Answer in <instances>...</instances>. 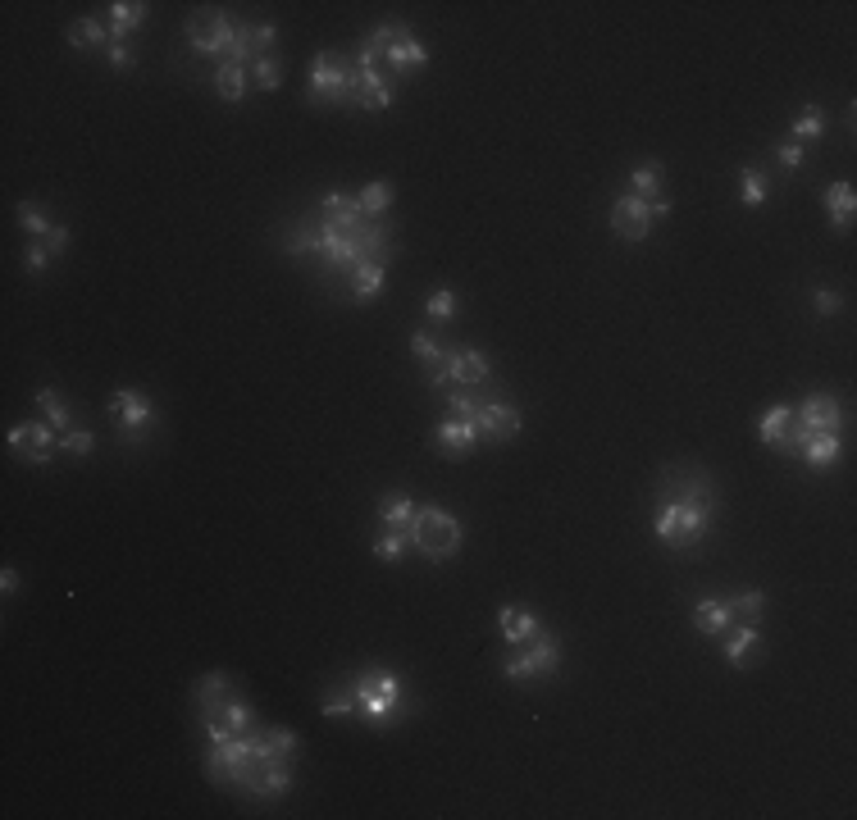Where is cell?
Wrapping results in <instances>:
<instances>
[{
	"instance_id": "obj_2",
	"label": "cell",
	"mask_w": 857,
	"mask_h": 820,
	"mask_svg": "<svg viewBox=\"0 0 857 820\" xmlns=\"http://www.w3.org/2000/svg\"><path fill=\"white\" fill-rule=\"evenodd\" d=\"M712 511H716V488L703 470L684 474V488H675L666 502H661L657 520H652V533L671 552H689V547L703 543V533L712 529Z\"/></svg>"
},
{
	"instance_id": "obj_15",
	"label": "cell",
	"mask_w": 857,
	"mask_h": 820,
	"mask_svg": "<svg viewBox=\"0 0 857 820\" xmlns=\"http://www.w3.org/2000/svg\"><path fill=\"white\" fill-rule=\"evenodd\" d=\"M475 429L484 442H511L520 433V406L506 397H488L475 410Z\"/></svg>"
},
{
	"instance_id": "obj_48",
	"label": "cell",
	"mask_w": 857,
	"mask_h": 820,
	"mask_svg": "<svg viewBox=\"0 0 857 820\" xmlns=\"http://www.w3.org/2000/svg\"><path fill=\"white\" fill-rule=\"evenodd\" d=\"M19 584H23V579H19V570H5V574H0V588H5V597H14V593H19Z\"/></svg>"
},
{
	"instance_id": "obj_14",
	"label": "cell",
	"mask_w": 857,
	"mask_h": 820,
	"mask_svg": "<svg viewBox=\"0 0 857 820\" xmlns=\"http://www.w3.org/2000/svg\"><path fill=\"white\" fill-rule=\"evenodd\" d=\"M844 424V406L830 392H812L803 406H794V429L789 433H839Z\"/></svg>"
},
{
	"instance_id": "obj_37",
	"label": "cell",
	"mask_w": 857,
	"mask_h": 820,
	"mask_svg": "<svg viewBox=\"0 0 857 820\" xmlns=\"http://www.w3.org/2000/svg\"><path fill=\"white\" fill-rule=\"evenodd\" d=\"M19 224H23V233L32 237V242H42L46 233H51V219L42 215V205H32V201H19Z\"/></svg>"
},
{
	"instance_id": "obj_24",
	"label": "cell",
	"mask_w": 857,
	"mask_h": 820,
	"mask_svg": "<svg viewBox=\"0 0 857 820\" xmlns=\"http://www.w3.org/2000/svg\"><path fill=\"white\" fill-rule=\"evenodd\" d=\"M228 697H238V688H233V679H228V675L210 670L206 679H197V711H201V716H215Z\"/></svg>"
},
{
	"instance_id": "obj_4",
	"label": "cell",
	"mask_w": 857,
	"mask_h": 820,
	"mask_svg": "<svg viewBox=\"0 0 857 820\" xmlns=\"http://www.w3.org/2000/svg\"><path fill=\"white\" fill-rule=\"evenodd\" d=\"M406 538H411V547L424 556V561L443 565L461 552L465 524L456 520L447 506H415V520H411V529H406Z\"/></svg>"
},
{
	"instance_id": "obj_1",
	"label": "cell",
	"mask_w": 857,
	"mask_h": 820,
	"mask_svg": "<svg viewBox=\"0 0 857 820\" xmlns=\"http://www.w3.org/2000/svg\"><path fill=\"white\" fill-rule=\"evenodd\" d=\"M292 256H324V278L329 283H347V274L361 265H383L397 256L393 233L383 228V219H365L361 201L347 192H329L315 210L310 224H297L288 233Z\"/></svg>"
},
{
	"instance_id": "obj_43",
	"label": "cell",
	"mask_w": 857,
	"mask_h": 820,
	"mask_svg": "<svg viewBox=\"0 0 857 820\" xmlns=\"http://www.w3.org/2000/svg\"><path fill=\"white\" fill-rule=\"evenodd\" d=\"M775 164H780V169H789V174H798V169L807 164L803 146H798L794 137H789V142H780V146H775Z\"/></svg>"
},
{
	"instance_id": "obj_44",
	"label": "cell",
	"mask_w": 857,
	"mask_h": 820,
	"mask_svg": "<svg viewBox=\"0 0 857 820\" xmlns=\"http://www.w3.org/2000/svg\"><path fill=\"white\" fill-rule=\"evenodd\" d=\"M46 265H51V251H46V242H28V251H23V269H28V274H42Z\"/></svg>"
},
{
	"instance_id": "obj_47",
	"label": "cell",
	"mask_w": 857,
	"mask_h": 820,
	"mask_svg": "<svg viewBox=\"0 0 857 820\" xmlns=\"http://www.w3.org/2000/svg\"><path fill=\"white\" fill-rule=\"evenodd\" d=\"M105 55H110L114 69H133V64H137V55L128 51V41H124V46H105Z\"/></svg>"
},
{
	"instance_id": "obj_34",
	"label": "cell",
	"mask_w": 857,
	"mask_h": 820,
	"mask_svg": "<svg viewBox=\"0 0 857 820\" xmlns=\"http://www.w3.org/2000/svg\"><path fill=\"white\" fill-rule=\"evenodd\" d=\"M661 187H666V174H661V164H657V160L639 164V169L630 174V196H643V201H657Z\"/></svg>"
},
{
	"instance_id": "obj_33",
	"label": "cell",
	"mask_w": 857,
	"mask_h": 820,
	"mask_svg": "<svg viewBox=\"0 0 857 820\" xmlns=\"http://www.w3.org/2000/svg\"><path fill=\"white\" fill-rule=\"evenodd\" d=\"M320 711L324 716H356V675H347L338 688L320 697Z\"/></svg>"
},
{
	"instance_id": "obj_8",
	"label": "cell",
	"mask_w": 857,
	"mask_h": 820,
	"mask_svg": "<svg viewBox=\"0 0 857 820\" xmlns=\"http://www.w3.org/2000/svg\"><path fill=\"white\" fill-rule=\"evenodd\" d=\"M557 666H561V643L548 634V629H538L529 643H520L516 652L502 661V679H511V684H529V679L557 675Z\"/></svg>"
},
{
	"instance_id": "obj_11",
	"label": "cell",
	"mask_w": 857,
	"mask_h": 820,
	"mask_svg": "<svg viewBox=\"0 0 857 820\" xmlns=\"http://www.w3.org/2000/svg\"><path fill=\"white\" fill-rule=\"evenodd\" d=\"M238 793H247V798H256V802L288 798L292 793V761L288 757H256L251 761V775L242 779Z\"/></svg>"
},
{
	"instance_id": "obj_3",
	"label": "cell",
	"mask_w": 857,
	"mask_h": 820,
	"mask_svg": "<svg viewBox=\"0 0 857 820\" xmlns=\"http://www.w3.org/2000/svg\"><path fill=\"white\" fill-rule=\"evenodd\" d=\"M361 51H370L374 60L383 64V73H388V78H406V73H415V69H424V64H429V46H424V41L415 37L406 23H397V19L379 23V28L361 41Z\"/></svg>"
},
{
	"instance_id": "obj_29",
	"label": "cell",
	"mask_w": 857,
	"mask_h": 820,
	"mask_svg": "<svg viewBox=\"0 0 857 820\" xmlns=\"http://www.w3.org/2000/svg\"><path fill=\"white\" fill-rule=\"evenodd\" d=\"M69 46H78V51L110 46V23H101V19H73L69 23Z\"/></svg>"
},
{
	"instance_id": "obj_5",
	"label": "cell",
	"mask_w": 857,
	"mask_h": 820,
	"mask_svg": "<svg viewBox=\"0 0 857 820\" xmlns=\"http://www.w3.org/2000/svg\"><path fill=\"white\" fill-rule=\"evenodd\" d=\"M356 716L374 720H402L406 716V679L397 670H370L356 679Z\"/></svg>"
},
{
	"instance_id": "obj_42",
	"label": "cell",
	"mask_w": 857,
	"mask_h": 820,
	"mask_svg": "<svg viewBox=\"0 0 857 820\" xmlns=\"http://www.w3.org/2000/svg\"><path fill=\"white\" fill-rule=\"evenodd\" d=\"M411 351H415V360H420L424 369H429V365H438V356H443V347H438V342L429 338L424 328H415V333H411Z\"/></svg>"
},
{
	"instance_id": "obj_28",
	"label": "cell",
	"mask_w": 857,
	"mask_h": 820,
	"mask_svg": "<svg viewBox=\"0 0 857 820\" xmlns=\"http://www.w3.org/2000/svg\"><path fill=\"white\" fill-rule=\"evenodd\" d=\"M725 602H730L734 625H762V611H766V593H762V588H744V593L725 597Z\"/></svg>"
},
{
	"instance_id": "obj_10",
	"label": "cell",
	"mask_w": 857,
	"mask_h": 820,
	"mask_svg": "<svg viewBox=\"0 0 857 820\" xmlns=\"http://www.w3.org/2000/svg\"><path fill=\"white\" fill-rule=\"evenodd\" d=\"M233 37H238V23L228 19L224 10H192L187 14V46L197 55H219V60H224Z\"/></svg>"
},
{
	"instance_id": "obj_41",
	"label": "cell",
	"mask_w": 857,
	"mask_h": 820,
	"mask_svg": "<svg viewBox=\"0 0 857 820\" xmlns=\"http://www.w3.org/2000/svg\"><path fill=\"white\" fill-rule=\"evenodd\" d=\"M92 447H96V433H92V429H69V433H60V451H64V456H92Z\"/></svg>"
},
{
	"instance_id": "obj_26",
	"label": "cell",
	"mask_w": 857,
	"mask_h": 820,
	"mask_svg": "<svg viewBox=\"0 0 857 820\" xmlns=\"http://www.w3.org/2000/svg\"><path fill=\"white\" fill-rule=\"evenodd\" d=\"M411 520H415V502H411V497H402V492H383V497H379V524H383V529L406 533V529H411Z\"/></svg>"
},
{
	"instance_id": "obj_16",
	"label": "cell",
	"mask_w": 857,
	"mask_h": 820,
	"mask_svg": "<svg viewBox=\"0 0 857 820\" xmlns=\"http://www.w3.org/2000/svg\"><path fill=\"white\" fill-rule=\"evenodd\" d=\"M479 442L484 438H479L475 420H456V415H447V420L434 429V447H438V456H447V461H465Z\"/></svg>"
},
{
	"instance_id": "obj_36",
	"label": "cell",
	"mask_w": 857,
	"mask_h": 820,
	"mask_svg": "<svg viewBox=\"0 0 857 820\" xmlns=\"http://www.w3.org/2000/svg\"><path fill=\"white\" fill-rule=\"evenodd\" d=\"M766 196H771V178L748 164L744 174H739V201H744L748 210H757V205H766Z\"/></svg>"
},
{
	"instance_id": "obj_32",
	"label": "cell",
	"mask_w": 857,
	"mask_h": 820,
	"mask_svg": "<svg viewBox=\"0 0 857 820\" xmlns=\"http://www.w3.org/2000/svg\"><path fill=\"white\" fill-rule=\"evenodd\" d=\"M821 133H826V110H821V105H803V110L789 119V137H794L798 146L821 137Z\"/></svg>"
},
{
	"instance_id": "obj_38",
	"label": "cell",
	"mask_w": 857,
	"mask_h": 820,
	"mask_svg": "<svg viewBox=\"0 0 857 820\" xmlns=\"http://www.w3.org/2000/svg\"><path fill=\"white\" fill-rule=\"evenodd\" d=\"M406 547H411V538H406V533L383 529V533H379V543H374V556H379V561H388V565H397V561L406 556Z\"/></svg>"
},
{
	"instance_id": "obj_19",
	"label": "cell",
	"mask_w": 857,
	"mask_h": 820,
	"mask_svg": "<svg viewBox=\"0 0 857 820\" xmlns=\"http://www.w3.org/2000/svg\"><path fill=\"white\" fill-rule=\"evenodd\" d=\"M538 629H543L538 625V615L525 611V606H502V611H497V634H502V643H511V647L529 643Z\"/></svg>"
},
{
	"instance_id": "obj_39",
	"label": "cell",
	"mask_w": 857,
	"mask_h": 820,
	"mask_svg": "<svg viewBox=\"0 0 857 820\" xmlns=\"http://www.w3.org/2000/svg\"><path fill=\"white\" fill-rule=\"evenodd\" d=\"M251 82H256L260 92H274V87L283 82V64L274 60V55H260V60L251 64Z\"/></svg>"
},
{
	"instance_id": "obj_7",
	"label": "cell",
	"mask_w": 857,
	"mask_h": 820,
	"mask_svg": "<svg viewBox=\"0 0 857 820\" xmlns=\"http://www.w3.org/2000/svg\"><path fill=\"white\" fill-rule=\"evenodd\" d=\"M306 101L310 105H347V110H356L352 64L338 60V55H315V60H310Z\"/></svg>"
},
{
	"instance_id": "obj_20",
	"label": "cell",
	"mask_w": 857,
	"mask_h": 820,
	"mask_svg": "<svg viewBox=\"0 0 857 820\" xmlns=\"http://www.w3.org/2000/svg\"><path fill=\"white\" fill-rule=\"evenodd\" d=\"M105 10H110V46H124V41L133 37V28L146 23V10H151V5H142V0H114Z\"/></svg>"
},
{
	"instance_id": "obj_23",
	"label": "cell",
	"mask_w": 857,
	"mask_h": 820,
	"mask_svg": "<svg viewBox=\"0 0 857 820\" xmlns=\"http://www.w3.org/2000/svg\"><path fill=\"white\" fill-rule=\"evenodd\" d=\"M757 629H762V625H734L730 634L721 638V643H725V661H730L734 670H744L748 656L762 652V634H757Z\"/></svg>"
},
{
	"instance_id": "obj_45",
	"label": "cell",
	"mask_w": 857,
	"mask_h": 820,
	"mask_svg": "<svg viewBox=\"0 0 857 820\" xmlns=\"http://www.w3.org/2000/svg\"><path fill=\"white\" fill-rule=\"evenodd\" d=\"M812 310H816V315H839V310H844V301H839V292H830V287H816V292H812Z\"/></svg>"
},
{
	"instance_id": "obj_27",
	"label": "cell",
	"mask_w": 857,
	"mask_h": 820,
	"mask_svg": "<svg viewBox=\"0 0 857 820\" xmlns=\"http://www.w3.org/2000/svg\"><path fill=\"white\" fill-rule=\"evenodd\" d=\"M356 201H361V215L365 219H383L388 210H393L397 192H393V183H388V178H374V183H365L361 192H356Z\"/></svg>"
},
{
	"instance_id": "obj_35",
	"label": "cell",
	"mask_w": 857,
	"mask_h": 820,
	"mask_svg": "<svg viewBox=\"0 0 857 820\" xmlns=\"http://www.w3.org/2000/svg\"><path fill=\"white\" fill-rule=\"evenodd\" d=\"M383 274H388V269H383V265H361V269H352V274H347V292H352L356 301H370V297H379Z\"/></svg>"
},
{
	"instance_id": "obj_22",
	"label": "cell",
	"mask_w": 857,
	"mask_h": 820,
	"mask_svg": "<svg viewBox=\"0 0 857 820\" xmlns=\"http://www.w3.org/2000/svg\"><path fill=\"white\" fill-rule=\"evenodd\" d=\"M789 429H794V406H785V401L771 406L762 420H757V438H762L766 447H780V451H789Z\"/></svg>"
},
{
	"instance_id": "obj_18",
	"label": "cell",
	"mask_w": 857,
	"mask_h": 820,
	"mask_svg": "<svg viewBox=\"0 0 857 820\" xmlns=\"http://www.w3.org/2000/svg\"><path fill=\"white\" fill-rule=\"evenodd\" d=\"M693 625H698L703 638H725L734 629L730 602H725V597H703V602L693 606Z\"/></svg>"
},
{
	"instance_id": "obj_30",
	"label": "cell",
	"mask_w": 857,
	"mask_h": 820,
	"mask_svg": "<svg viewBox=\"0 0 857 820\" xmlns=\"http://www.w3.org/2000/svg\"><path fill=\"white\" fill-rule=\"evenodd\" d=\"M215 92L224 96V101H242V96H247V64L219 60V69H215Z\"/></svg>"
},
{
	"instance_id": "obj_21",
	"label": "cell",
	"mask_w": 857,
	"mask_h": 820,
	"mask_svg": "<svg viewBox=\"0 0 857 820\" xmlns=\"http://www.w3.org/2000/svg\"><path fill=\"white\" fill-rule=\"evenodd\" d=\"M821 205H826V215H830V224H835V233H848V228H853V205H857V196H853V183H848V178L830 183L826 192H821Z\"/></svg>"
},
{
	"instance_id": "obj_25",
	"label": "cell",
	"mask_w": 857,
	"mask_h": 820,
	"mask_svg": "<svg viewBox=\"0 0 857 820\" xmlns=\"http://www.w3.org/2000/svg\"><path fill=\"white\" fill-rule=\"evenodd\" d=\"M201 720H219L228 734H251V729H256V711H251V702H247L242 693H238V697H228V702L215 711V716H201Z\"/></svg>"
},
{
	"instance_id": "obj_9",
	"label": "cell",
	"mask_w": 857,
	"mask_h": 820,
	"mask_svg": "<svg viewBox=\"0 0 857 820\" xmlns=\"http://www.w3.org/2000/svg\"><path fill=\"white\" fill-rule=\"evenodd\" d=\"M671 215V201L666 196H657V201H643V196H616L611 201V233L620 237V242H648V233H652V224L657 219H666Z\"/></svg>"
},
{
	"instance_id": "obj_6",
	"label": "cell",
	"mask_w": 857,
	"mask_h": 820,
	"mask_svg": "<svg viewBox=\"0 0 857 820\" xmlns=\"http://www.w3.org/2000/svg\"><path fill=\"white\" fill-rule=\"evenodd\" d=\"M488 374H493V365H488L484 351L475 347H447L443 356H438V365L424 369V383L429 388H484Z\"/></svg>"
},
{
	"instance_id": "obj_12",
	"label": "cell",
	"mask_w": 857,
	"mask_h": 820,
	"mask_svg": "<svg viewBox=\"0 0 857 820\" xmlns=\"http://www.w3.org/2000/svg\"><path fill=\"white\" fill-rule=\"evenodd\" d=\"M110 420L119 424V433H124L128 442H142V433L155 424V401L137 388H119L110 397Z\"/></svg>"
},
{
	"instance_id": "obj_40",
	"label": "cell",
	"mask_w": 857,
	"mask_h": 820,
	"mask_svg": "<svg viewBox=\"0 0 857 820\" xmlns=\"http://www.w3.org/2000/svg\"><path fill=\"white\" fill-rule=\"evenodd\" d=\"M456 315V292L452 287H434L424 297V319H452Z\"/></svg>"
},
{
	"instance_id": "obj_31",
	"label": "cell",
	"mask_w": 857,
	"mask_h": 820,
	"mask_svg": "<svg viewBox=\"0 0 857 820\" xmlns=\"http://www.w3.org/2000/svg\"><path fill=\"white\" fill-rule=\"evenodd\" d=\"M37 410H46V424H51L55 433H69V424H73L69 397H60L55 388H42V392H37Z\"/></svg>"
},
{
	"instance_id": "obj_13",
	"label": "cell",
	"mask_w": 857,
	"mask_h": 820,
	"mask_svg": "<svg viewBox=\"0 0 857 820\" xmlns=\"http://www.w3.org/2000/svg\"><path fill=\"white\" fill-rule=\"evenodd\" d=\"M5 442H10V451L19 456V461H28V465H46L55 451H60V433H55L46 420H23V424H14Z\"/></svg>"
},
{
	"instance_id": "obj_46",
	"label": "cell",
	"mask_w": 857,
	"mask_h": 820,
	"mask_svg": "<svg viewBox=\"0 0 857 820\" xmlns=\"http://www.w3.org/2000/svg\"><path fill=\"white\" fill-rule=\"evenodd\" d=\"M42 242H46V251H51V256H64V251H69V242H73V233H69L64 224H55L51 233L42 237Z\"/></svg>"
},
{
	"instance_id": "obj_17",
	"label": "cell",
	"mask_w": 857,
	"mask_h": 820,
	"mask_svg": "<svg viewBox=\"0 0 857 820\" xmlns=\"http://www.w3.org/2000/svg\"><path fill=\"white\" fill-rule=\"evenodd\" d=\"M789 451H798L812 470H830L844 456V442L839 433H789Z\"/></svg>"
}]
</instances>
